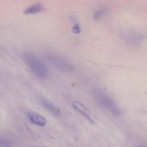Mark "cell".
<instances>
[{
    "label": "cell",
    "instance_id": "obj_1",
    "mask_svg": "<svg viewBox=\"0 0 147 147\" xmlns=\"http://www.w3.org/2000/svg\"><path fill=\"white\" fill-rule=\"evenodd\" d=\"M23 59L34 74L38 78L44 79L47 76L48 70L46 65L32 53H24Z\"/></svg>",
    "mask_w": 147,
    "mask_h": 147
},
{
    "label": "cell",
    "instance_id": "obj_2",
    "mask_svg": "<svg viewBox=\"0 0 147 147\" xmlns=\"http://www.w3.org/2000/svg\"><path fill=\"white\" fill-rule=\"evenodd\" d=\"M46 57L48 61L57 69L62 72H69L74 69L73 64L70 61L54 53L49 52Z\"/></svg>",
    "mask_w": 147,
    "mask_h": 147
},
{
    "label": "cell",
    "instance_id": "obj_3",
    "mask_svg": "<svg viewBox=\"0 0 147 147\" xmlns=\"http://www.w3.org/2000/svg\"><path fill=\"white\" fill-rule=\"evenodd\" d=\"M94 97L99 103L105 107L110 112L115 115L120 114L118 107L113 100L105 93L99 91H96L94 93Z\"/></svg>",
    "mask_w": 147,
    "mask_h": 147
},
{
    "label": "cell",
    "instance_id": "obj_4",
    "mask_svg": "<svg viewBox=\"0 0 147 147\" xmlns=\"http://www.w3.org/2000/svg\"><path fill=\"white\" fill-rule=\"evenodd\" d=\"M73 107L78 112L84 115L92 123H93V115L90 111L80 102L75 101L72 104Z\"/></svg>",
    "mask_w": 147,
    "mask_h": 147
},
{
    "label": "cell",
    "instance_id": "obj_5",
    "mask_svg": "<svg viewBox=\"0 0 147 147\" xmlns=\"http://www.w3.org/2000/svg\"><path fill=\"white\" fill-rule=\"evenodd\" d=\"M27 116L30 120L33 123L41 126L45 125L47 123L46 119L42 116L33 111H29Z\"/></svg>",
    "mask_w": 147,
    "mask_h": 147
},
{
    "label": "cell",
    "instance_id": "obj_6",
    "mask_svg": "<svg viewBox=\"0 0 147 147\" xmlns=\"http://www.w3.org/2000/svg\"><path fill=\"white\" fill-rule=\"evenodd\" d=\"M40 102L42 105L52 115L56 117L59 116V110L51 103L45 99H41Z\"/></svg>",
    "mask_w": 147,
    "mask_h": 147
},
{
    "label": "cell",
    "instance_id": "obj_7",
    "mask_svg": "<svg viewBox=\"0 0 147 147\" xmlns=\"http://www.w3.org/2000/svg\"><path fill=\"white\" fill-rule=\"evenodd\" d=\"M43 10L42 5L39 3L34 5L26 9L24 12L25 14H34L42 11Z\"/></svg>",
    "mask_w": 147,
    "mask_h": 147
},
{
    "label": "cell",
    "instance_id": "obj_8",
    "mask_svg": "<svg viewBox=\"0 0 147 147\" xmlns=\"http://www.w3.org/2000/svg\"><path fill=\"white\" fill-rule=\"evenodd\" d=\"M73 32L75 34L79 33L80 31V29L79 24L76 23L72 28Z\"/></svg>",
    "mask_w": 147,
    "mask_h": 147
},
{
    "label": "cell",
    "instance_id": "obj_9",
    "mask_svg": "<svg viewBox=\"0 0 147 147\" xmlns=\"http://www.w3.org/2000/svg\"><path fill=\"white\" fill-rule=\"evenodd\" d=\"M102 11L101 10H98L95 12L93 15V18L95 20L99 18L102 14Z\"/></svg>",
    "mask_w": 147,
    "mask_h": 147
},
{
    "label": "cell",
    "instance_id": "obj_10",
    "mask_svg": "<svg viewBox=\"0 0 147 147\" xmlns=\"http://www.w3.org/2000/svg\"><path fill=\"white\" fill-rule=\"evenodd\" d=\"M0 146H9V144L6 140L0 138Z\"/></svg>",
    "mask_w": 147,
    "mask_h": 147
}]
</instances>
